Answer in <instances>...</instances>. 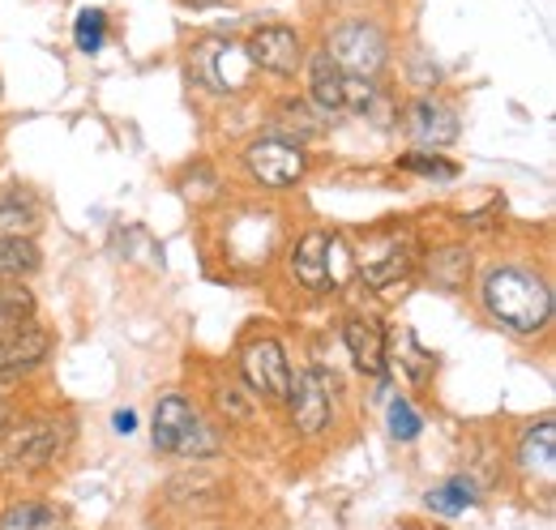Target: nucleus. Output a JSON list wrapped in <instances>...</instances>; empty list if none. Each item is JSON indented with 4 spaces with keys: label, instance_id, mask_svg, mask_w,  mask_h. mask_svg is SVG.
<instances>
[{
    "label": "nucleus",
    "instance_id": "nucleus-1",
    "mask_svg": "<svg viewBox=\"0 0 556 530\" xmlns=\"http://www.w3.org/2000/svg\"><path fill=\"white\" fill-rule=\"evenodd\" d=\"M488 313L514 333H540L553 317V291L544 278L518 265H496L484 278Z\"/></svg>",
    "mask_w": 556,
    "mask_h": 530
},
{
    "label": "nucleus",
    "instance_id": "nucleus-2",
    "mask_svg": "<svg viewBox=\"0 0 556 530\" xmlns=\"http://www.w3.org/2000/svg\"><path fill=\"white\" fill-rule=\"evenodd\" d=\"M249 56H244V48H236V43H227V39H202L198 48H193V56H189V77L198 81V86H206L214 94H236V90H244V81H249Z\"/></svg>",
    "mask_w": 556,
    "mask_h": 530
},
{
    "label": "nucleus",
    "instance_id": "nucleus-3",
    "mask_svg": "<svg viewBox=\"0 0 556 530\" xmlns=\"http://www.w3.org/2000/svg\"><path fill=\"white\" fill-rule=\"evenodd\" d=\"M330 61L343 68L348 77H372L377 68L386 65V35L364 22V17H351L343 22L334 35H330Z\"/></svg>",
    "mask_w": 556,
    "mask_h": 530
},
{
    "label": "nucleus",
    "instance_id": "nucleus-4",
    "mask_svg": "<svg viewBox=\"0 0 556 530\" xmlns=\"http://www.w3.org/2000/svg\"><path fill=\"white\" fill-rule=\"evenodd\" d=\"M244 163L253 172V180H262L266 189H291L304 176V146H295L291 137H257L244 150Z\"/></svg>",
    "mask_w": 556,
    "mask_h": 530
},
{
    "label": "nucleus",
    "instance_id": "nucleus-5",
    "mask_svg": "<svg viewBox=\"0 0 556 530\" xmlns=\"http://www.w3.org/2000/svg\"><path fill=\"white\" fill-rule=\"evenodd\" d=\"M240 373H244V386L257 398H287V390H291V364H287L282 342H275V338L249 342L240 355Z\"/></svg>",
    "mask_w": 556,
    "mask_h": 530
},
{
    "label": "nucleus",
    "instance_id": "nucleus-6",
    "mask_svg": "<svg viewBox=\"0 0 556 530\" xmlns=\"http://www.w3.org/2000/svg\"><path fill=\"white\" fill-rule=\"evenodd\" d=\"M291 419L304 437H321L330 428V377L321 368H304L300 377H291Z\"/></svg>",
    "mask_w": 556,
    "mask_h": 530
},
{
    "label": "nucleus",
    "instance_id": "nucleus-7",
    "mask_svg": "<svg viewBox=\"0 0 556 530\" xmlns=\"http://www.w3.org/2000/svg\"><path fill=\"white\" fill-rule=\"evenodd\" d=\"M244 56H249V65L278 73V77H291L304 65V48H300V35L291 26H257L244 43Z\"/></svg>",
    "mask_w": 556,
    "mask_h": 530
},
{
    "label": "nucleus",
    "instance_id": "nucleus-8",
    "mask_svg": "<svg viewBox=\"0 0 556 530\" xmlns=\"http://www.w3.org/2000/svg\"><path fill=\"white\" fill-rule=\"evenodd\" d=\"M48 355H52V333L39 330L35 321H30L26 330H17L13 338H4V342H0V386H9V381H17V377L35 373Z\"/></svg>",
    "mask_w": 556,
    "mask_h": 530
},
{
    "label": "nucleus",
    "instance_id": "nucleus-9",
    "mask_svg": "<svg viewBox=\"0 0 556 530\" xmlns=\"http://www.w3.org/2000/svg\"><path fill=\"white\" fill-rule=\"evenodd\" d=\"M65 445V428L61 424H30L13 445H9V466L13 470H39V466L56 463Z\"/></svg>",
    "mask_w": 556,
    "mask_h": 530
},
{
    "label": "nucleus",
    "instance_id": "nucleus-10",
    "mask_svg": "<svg viewBox=\"0 0 556 530\" xmlns=\"http://www.w3.org/2000/svg\"><path fill=\"white\" fill-rule=\"evenodd\" d=\"M412 262H416V244H412V236H386L381 253L359 257V269H364V282H372V287H390V282H399V278L412 269Z\"/></svg>",
    "mask_w": 556,
    "mask_h": 530
},
{
    "label": "nucleus",
    "instance_id": "nucleus-11",
    "mask_svg": "<svg viewBox=\"0 0 556 530\" xmlns=\"http://www.w3.org/2000/svg\"><path fill=\"white\" fill-rule=\"evenodd\" d=\"M407 132L416 137L419 146H450L458 137V116L432 99H416L407 108Z\"/></svg>",
    "mask_w": 556,
    "mask_h": 530
},
{
    "label": "nucleus",
    "instance_id": "nucleus-12",
    "mask_svg": "<svg viewBox=\"0 0 556 530\" xmlns=\"http://www.w3.org/2000/svg\"><path fill=\"white\" fill-rule=\"evenodd\" d=\"M343 338H348V351H351V359H355L359 373L377 377V373L386 368V333H381L377 321H368V317H351L348 326H343Z\"/></svg>",
    "mask_w": 556,
    "mask_h": 530
},
{
    "label": "nucleus",
    "instance_id": "nucleus-13",
    "mask_svg": "<svg viewBox=\"0 0 556 530\" xmlns=\"http://www.w3.org/2000/svg\"><path fill=\"white\" fill-rule=\"evenodd\" d=\"M291 269L308 291H321L330 282V240L321 231H308L291 253Z\"/></svg>",
    "mask_w": 556,
    "mask_h": 530
},
{
    "label": "nucleus",
    "instance_id": "nucleus-14",
    "mask_svg": "<svg viewBox=\"0 0 556 530\" xmlns=\"http://www.w3.org/2000/svg\"><path fill=\"white\" fill-rule=\"evenodd\" d=\"M343 81L348 73L330 61V52H317L308 61V94L321 112H343Z\"/></svg>",
    "mask_w": 556,
    "mask_h": 530
},
{
    "label": "nucleus",
    "instance_id": "nucleus-15",
    "mask_svg": "<svg viewBox=\"0 0 556 530\" xmlns=\"http://www.w3.org/2000/svg\"><path fill=\"white\" fill-rule=\"evenodd\" d=\"M198 411L185 402L180 394H167L159 406H154V450H163V454H172L176 450V441H180V432H185V424L193 419Z\"/></svg>",
    "mask_w": 556,
    "mask_h": 530
},
{
    "label": "nucleus",
    "instance_id": "nucleus-16",
    "mask_svg": "<svg viewBox=\"0 0 556 530\" xmlns=\"http://www.w3.org/2000/svg\"><path fill=\"white\" fill-rule=\"evenodd\" d=\"M518 463L527 470H553L556 463V424L553 419H540L522 432L518 441Z\"/></svg>",
    "mask_w": 556,
    "mask_h": 530
},
{
    "label": "nucleus",
    "instance_id": "nucleus-17",
    "mask_svg": "<svg viewBox=\"0 0 556 530\" xmlns=\"http://www.w3.org/2000/svg\"><path fill=\"white\" fill-rule=\"evenodd\" d=\"M35 321V295L22 282H0V342Z\"/></svg>",
    "mask_w": 556,
    "mask_h": 530
},
{
    "label": "nucleus",
    "instance_id": "nucleus-18",
    "mask_svg": "<svg viewBox=\"0 0 556 530\" xmlns=\"http://www.w3.org/2000/svg\"><path fill=\"white\" fill-rule=\"evenodd\" d=\"M39 269V244L30 236H0V278H26Z\"/></svg>",
    "mask_w": 556,
    "mask_h": 530
},
{
    "label": "nucleus",
    "instance_id": "nucleus-19",
    "mask_svg": "<svg viewBox=\"0 0 556 530\" xmlns=\"http://www.w3.org/2000/svg\"><path fill=\"white\" fill-rule=\"evenodd\" d=\"M0 530H61V514L43 501H22L0 514Z\"/></svg>",
    "mask_w": 556,
    "mask_h": 530
},
{
    "label": "nucleus",
    "instance_id": "nucleus-20",
    "mask_svg": "<svg viewBox=\"0 0 556 530\" xmlns=\"http://www.w3.org/2000/svg\"><path fill=\"white\" fill-rule=\"evenodd\" d=\"M35 201L26 198L22 189H4L0 193V236H26L35 231Z\"/></svg>",
    "mask_w": 556,
    "mask_h": 530
},
{
    "label": "nucleus",
    "instance_id": "nucleus-21",
    "mask_svg": "<svg viewBox=\"0 0 556 530\" xmlns=\"http://www.w3.org/2000/svg\"><path fill=\"white\" fill-rule=\"evenodd\" d=\"M218 450H223L218 432L210 428L202 415H193V419L185 424V432H180V441H176V450H172V454H180V458H193V463H202V458H214Z\"/></svg>",
    "mask_w": 556,
    "mask_h": 530
},
{
    "label": "nucleus",
    "instance_id": "nucleus-22",
    "mask_svg": "<svg viewBox=\"0 0 556 530\" xmlns=\"http://www.w3.org/2000/svg\"><path fill=\"white\" fill-rule=\"evenodd\" d=\"M428 505L437 509V514H463V509H471L476 505V483L471 479H450V483H441V488H432L428 492Z\"/></svg>",
    "mask_w": 556,
    "mask_h": 530
},
{
    "label": "nucleus",
    "instance_id": "nucleus-23",
    "mask_svg": "<svg viewBox=\"0 0 556 530\" xmlns=\"http://www.w3.org/2000/svg\"><path fill=\"white\" fill-rule=\"evenodd\" d=\"M103 13L99 9H86V13H77V26H73V39H77V48L81 52H99L103 48Z\"/></svg>",
    "mask_w": 556,
    "mask_h": 530
},
{
    "label": "nucleus",
    "instance_id": "nucleus-24",
    "mask_svg": "<svg viewBox=\"0 0 556 530\" xmlns=\"http://www.w3.org/2000/svg\"><path fill=\"white\" fill-rule=\"evenodd\" d=\"M419 428H424V424H419V415L412 411V402L394 398V402H390V432H394L399 441H416Z\"/></svg>",
    "mask_w": 556,
    "mask_h": 530
},
{
    "label": "nucleus",
    "instance_id": "nucleus-25",
    "mask_svg": "<svg viewBox=\"0 0 556 530\" xmlns=\"http://www.w3.org/2000/svg\"><path fill=\"white\" fill-rule=\"evenodd\" d=\"M403 167H407V172H419V176H432V180H454V176H458V167L445 163L441 154H407Z\"/></svg>",
    "mask_w": 556,
    "mask_h": 530
},
{
    "label": "nucleus",
    "instance_id": "nucleus-26",
    "mask_svg": "<svg viewBox=\"0 0 556 530\" xmlns=\"http://www.w3.org/2000/svg\"><path fill=\"white\" fill-rule=\"evenodd\" d=\"M287 129L295 132V146H300V137H313V132H317V125L308 121V112H304L300 103H287V108H282V121H278L275 137H282Z\"/></svg>",
    "mask_w": 556,
    "mask_h": 530
},
{
    "label": "nucleus",
    "instance_id": "nucleus-27",
    "mask_svg": "<svg viewBox=\"0 0 556 530\" xmlns=\"http://www.w3.org/2000/svg\"><path fill=\"white\" fill-rule=\"evenodd\" d=\"M432 265H437L432 274H437V282H441V287H458V269H467L471 262H467V253H463V249H445Z\"/></svg>",
    "mask_w": 556,
    "mask_h": 530
},
{
    "label": "nucleus",
    "instance_id": "nucleus-28",
    "mask_svg": "<svg viewBox=\"0 0 556 530\" xmlns=\"http://www.w3.org/2000/svg\"><path fill=\"white\" fill-rule=\"evenodd\" d=\"M134 424H138V415H134V411H121V415H116V432H125V437H129V432H134Z\"/></svg>",
    "mask_w": 556,
    "mask_h": 530
},
{
    "label": "nucleus",
    "instance_id": "nucleus-29",
    "mask_svg": "<svg viewBox=\"0 0 556 530\" xmlns=\"http://www.w3.org/2000/svg\"><path fill=\"white\" fill-rule=\"evenodd\" d=\"M189 4H198V9H210V4H218V0H189Z\"/></svg>",
    "mask_w": 556,
    "mask_h": 530
},
{
    "label": "nucleus",
    "instance_id": "nucleus-30",
    "mask_svg": "<svg viewBox=\"0 0 556 530\" xmlns=\"http://www.w3.org/2000/svg\"><path fill=\"white\" fill-rule=\"evenodd\" d=\"M4 424H9V415H4V406H0V432H4Z\"/></svg>",
    "mask_w": 556,
    "mask_h": 530
}]
</instances>
